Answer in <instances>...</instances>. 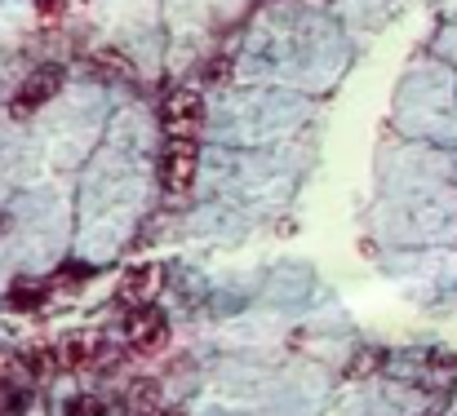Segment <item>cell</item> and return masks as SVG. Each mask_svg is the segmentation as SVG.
I'll return each mask as SVG.
<instances>
[{
    "mask_svg": "<svg viewBox=\"0 0 457 416\" xmlns=\"http://www.w3.org/2000/svg\"><path fill=\"white\" fill-rule=\"evenodd\" d=\"M160 125L169 138H195L204 125V98L195 89H173L160 107Z\"/></svg>",
    "mask_w": 457,
    "mask_h": 416,
    "instance_id": "obj_1",
    "label": "cell"
},
{
    "mask_svg": "<svg viewBox=\"0 0 457 416\" xmlns=\"http://www.w3.org/2000/svg\"><path fill=\"white\" fill-rule=\"evenodd\" d=\"M195 168H200L195 138H169L164 159H160V182H164V191H169V195H187L191 182H195Z\"/></svg>",
    "mask_w": 457,
    "mask_h": 416,
    "instance_id": "obj_2",
    "label": "cell"
},
{
    "mask_svg": "<svg viewBox=\"0 0 457 416\" xmlns=\"http://www.w3.org/2000/svg\"><path fill=\"white\" fill-rule=\"evenodd\" d=\"M125 346H129L134 355H160V350L169 346V319H164V310L138 306V310L125 319Z\"/></svg>",
    "mask_w": 457,
    "mask_h": 416,
    "instance_id": "obj_3",
    "label": "cell"
},
{
    "mask_svg": "<svg viewBox=\"0 0 457 416\" xmlns=\"http://www.w3.org/2000/svg\"><path fill=\"white\" fill-rule=\"evenodd\" d=\"M58 89H62V67H36V71L18 85L13 116H31V111H36V107H45Z\"/></svg>",
    "mask_w": 457,
    "mask_h": 416,
    "instance_id": "obj_4",
    "label": "cell"
},
{
    "mask_svg": "<svg viewBox=\"0 0 457 416\" xmlns=\"http://www.w3.org/2000/svg\"><path fill=\"white\" fill-rule=\"evenodd\" d=\"M107 355V337L103 332H85V337H71L62 346V363L67 368H98Z\"/></svg>",
    "mask_w": 457,
    "mask_h": 416,
    "instance_id": "obj_5",
    "label": "cell"
},
{
    "mask_svg": "<svg viewBox=\"0 0 457 416\" xmlns=\"http://www.w3.org/2000/svg\"><path fill=\"white\" fill-rule=\"evenodd\" d=\"M155 288H160V266H134L129 275H125V283H120V301L125 306H152Z\"/></svg>",
    "mask_w": 457,
    "mask_h": 416,
    "instance_id": "obj_6",
    "label": "cell"
},
{
    "mask_svg": "<svg viewBox=\"0 0 457 416\" xmlns=\"http://www.w3.org/2000/svg\"><path fill=\"white\" fill-rule=\"evenodd\" d=\"M125 399H129L134 412H155V408H160V386H155V381H134Z\"/></svg>",
    "mask_w": 457,
    "mask_h": 416,
    "instance_id": "obj_7",
    "label": "cell"
},
{
    "mask_svg": "<svg viewBox=\"0 0 457 416\" xmlns=\"http://www.w3.org/2000/svg\"><path fill=\"white\" fill-rule=\"evenodd\" d=\"M45 301V288L40 283H18L13 292H9V306L13 310H31V306H40Z\"/></svg>",
    "mask_w": 457,
    "mask_h": 416,
    "instance_id": "obj_8",
    "label": "cell"
},
{
    "mask_svg": "<svg viewBox=\"0 0 457 416\" xmlns=\"http://www.w3.org/2000/svg\"><path fill=\"white\" fill-rule=\"evenodd\" d=\"M62 416H107V404L94 399V395H76V399L62 408Z\"/></svg>",
    "mask_w": 457,
    "mask_h": 416,
    "instance_id": "obj_9",
    "label": "cell"
},
{
    "mask_svg": "<svg viewBox=\"0 0 457 416\" xmlns=\"http://www.w3.org/2000/svg\"><path fill=\"white\" fill-rule=\"evenodd\" d=\"M27 359H31V368H36V372H45V368L54 363V350H31Z\"/></svg>",
    "mask_w": 457,
    "mask_h": 416,
    "instance_id": "obj_10",
    "label": "cell"
},
{
    "mask_svg": "<svg viewBox=\"0 0 457 416\" xmlns=\"http://www.w3.org/2000/svg\"><path fill=\"white\" fill-rule=\"evenodd\" d=\"M36 9L49 13V18H58V13H62V0H36Z\"/></svg>",
    "mask_w": 457,
    "mask_h": 416,
    "instance_id": "obj_11",
    "label": "cell"
},
{
    "mask_svg": "<svg viewBox=\"0 0 457 416\" xmlns=\"http://www.w3.org/2000/svg\"><path fill=\"white\" fill-rule=\"evenodd\" d=\"M9 372H13V359H9V350H0V381H9Z\"/></svg>",
    "mask_w": 457,
    "mask_h": 416,
    "instance_id": "obj_12",
    "label": "cell"
}]
</instances>
